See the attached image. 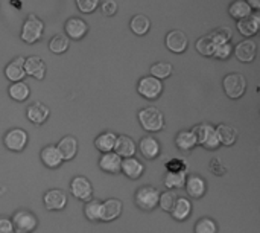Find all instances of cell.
<instances>
[{
    "label": "cell",
    "instance_id": "cell-1",
    "mask_svg": "<svg viewBox=\"0 0 260 233\" xmlns=\"http://www.w3.org/2000/svg\"><path fill=\"white\" fill-rule=\"evenodd\" d=\"M139 122L145 131L157 133L165 128V116L157 107H145L139 111Z\"/></svg>",
    "mask_w": 260,
    "mask_h": 233
},
{
    "label": "cell",
    "instance_id": "cell-2",
    "mask_svg": "<svg viewBox=\"0 0 260 233\" xmlns=\"http://www.w3.org/2000/svg\"><path fill=\"white\" fill-rule=\"evenodd\" d=\"M44 31V23L35 14H29L21 26V40L27 44L37 43Z\"/></svg>",
    "mask_w": 260,
    "mask_h": 233
},
{
    "label": "cell",
    "instance_id": "cell-3",
    "mask_svg": "<svg viewBox=\"0 0 260 233\" xmlns=\"http://www.w3.org/2000/svg\"><path fill=\"white\" fill-rule=\"evenodd\" d=\"M222 87L230 99H239L247 90V79L242 73H229L222 81Z\"/></svg>",
    "mask_w": 260,
    "mask_h": 233
},
{
    "label": "cell",
    "instance_id": "cell-4",
    "mask_svg": "<svg viewBox=\"0 0 260 233\" xmlns=\"http://www.w3.org/2000/svg\"><path fill=\"white\" fill-rule=\"evenodd\" d=\"M158 198H160V191L154 186H142L136 192V205L142 211H154L158 206Z\"/></svg>",
    "mask_w": 260,
    "mask_h": 233
},
{
    "label": "cell",
    "instance_id": "cell-5",
    "mask_svg": "<svg viewBox=\"0 0 260 233\" xmlns=\"http://www.w3.org/2000/svg\"><path fill=\"white\" fill-rule=\"evenodd\" d=\"M137 92L139 95H142L145 99H149V101H154L157 99L161 93H163V82L154 76H143L139 79V84H137Z\"/></svg>",
    "mask_w": 260,
    "mask_h": 233
},
{
    "label": "cell",
    "instance_id": "cell-6",
    "mask_svg": "<svg viewBox=\"0 0 260 233\" xmlns=\"http://www.w3.org/2000/svg\"><path fill=\"white\" fill-rule=\"evenodd\" d=\"M27 133L21 128H12L9 131H6L5 137H3V143L5 147L9 150V151H14V153H20L26 148L27 145Z\"/></svg>",
    "mask_w": 260,
    "mask_h": 233
},
{
    "label": "cell",
    "instance_id": "cell-7",
    "mask_svg": "<svg viewBox=\"0 0 260 233\" xmlns=\"http://www.w3.org/2000/svg\"><path fill=\"white\" fill-rule=\"evenodd\" d=\"M11 221L14 224V229L21 230L24 233L34 232L37 229V226H38L37 217L29 211H17Z\"/></svg>",
    "mask_w": 260,
    "mask_h": 233
},
{
    "label": "cell",
    "instance_id": "cell-8",
    "mask_svg": "<svg viewBox=\"0 0 260 233\" xmlns=\"http://www.w3.org/2000/svg\"><path fill=\"white\" fill-rule=\"evenodd\" d=\"M70 191L75 198L82 200V201H88L93 197V186H91L90 180L82 176H78L72 180Z\"/></svg>",
    "mask_w": 260,
    "mask_h": 233
},
{
    "label": "cell",
    "instance_id": "cell-9",
    "mask_svg": "<svg viewBox=\"0 0 260 233\" xmlns=\"http://www.w3.org/2000/svg\"><path fill=\"white\" fill-rule=\"evenodd\" d=\"M165 43H166V47L174 53H183V52H186V49L189 46L187 35L180 29H172L171 32H168Z\"/></svg>",
    "mask_w": 260,
    "mask_h": 233
},
{
    "label": "cell",
    "instance_id": "cell-10",
    "mask_svg": "<svg viewBox=\"0 0 260 233\" xmlns=\"http://www.w3.org/2000/svg\"><path fill=\"white\" fill-rule=\"evenodd\" d=\"M44 208L50 212L53 211H62L67 205V194L61 189H49L43 195Z\"/></svg>",
    "mask_w": 260,
    "mask_h": 233
},
{
    "label": "cell",
    "instance_id": "cell-11",
    "mask_svg": "<svg viewBox=\"0 0 260 233\" xmlns=\"http://www.w3.org/2000/svg\"><path fill=\"white\" fill-rule=\"evenodd\" d=\"M256 50H257V44L254 40L250 38L239 41L236 47H233V52L241 63H251L256 58Z\"/></svg>",
    "mask_w": 260,
    "mask_h": 233
},
{
    "label": "cell",
    "instance_id": "cell-12",
    "mask_svg": "<svg viewBox=\"0 0 260 233\" xmlns=\"http://www.w3.org/2000/svg\"><path fill=\"white\" fill-rule=\"evenodd\" d=\"M66 35L72 40H81L87 31H88V24L85 23V20L79 18V17H70L67 21H66Z\"/></svg>",
    "mask_w": 260,
    "mask_h": 233
},
{
    "label": "cell",
    "instance_id": "cell-13",
    "mask_svg": "<svg viewBox=\"0 0 260 233\" xmlns=\"http://www.w3.org/2000/svg\"><path fill=\"white\" fill-rule=\"evenodd\" d=\"M24 73L41 81L46 76V63L37 55L24 58Z\"/></svg>",
    "mask_w": 260,
    "mask_h": 233
},
{
    "label": "cell",
    "instance_id": "cell-14",
    "mask_svg": "<svg viewBox=\"0 0 260 233\" xmlns=\"http://www.w3.org/2000/svg\"><path fill=\"white\" fill-rule=\"evenodd\" d=\"M120 172H123V176H126L131 180H137V179H140L143 176L145 166H143V163L139 159L128 157V159H122Z\"/></svg>",
    "mask_w": 260,
    "mask_h": 233
},
{
    "label": "cell",
    "instance_id": "cell-15",
    "mask_svg": "<svg viewBox=\"0 0 260 233\" xmlns=\"http://www.w3.org/2000/svg\"><path fill=\"white\" fill-rule=\"evenodd\" d=\"M49 114H50L49 107H46V105H44L43 102H40V101L32 102V104L27 107V110H26V116H27V119H29L32 124H35V125H41V124H44V122L47 121Z\"/></svg>",
    "mask_w": 260,
    "mask_h": 233
},
{
    "label": "cell",
    "instance_id": "cell-16",
    "mask_svg": "<svg viewBox=\"0 0 260 233\" xmlns=\"http://www.w3.org/2000/svg\"><path fill=\"white\" fill-rule=\"evenodd\" d=\"M136 151H137V145H136V142L129 136H126V134L117 136L116 145H114V153L119 157H122V159L134 157Z\"/></svg>",
    "mask_w": 260,
    "mask_h": 233
},
{
    "label": "cell",
    "instance_id": "cell-17",
    "mask_svg": "<svg viewBox=\"0 0 260 233\" xmlns=\"http://www.w3.org/2000/svg\"><path fill=\"white\" fill-rule=\"evenodd\" d=\"M122 211H123V205L120 200L108 198L102 203V220L101 221H105V223L114 221L122 215Z\"/></svg>",
    "mask_w": 260,
    "mask_h": 233
},
{
    "label": "cell",
    "instance_id": "cell-18",
    "mask_svg": "<svg viewBox=\"0 0 260 233\" xmlns=\"http://www.w3.org/2000/svg\"><path fill=\"white\" fill-rule=\"evenodd\" d=\"M139 150H140V154L145 159L152 160V159H157L158 154H160V143H158V140L155 137H152L149 134V136H145V137L140 139Z\"/></svg>",
    "mask_w": 260,
    "mask_h": 233
},
{
    "label": "cell",
    "instance_id": "cell-19",
    "mask_svg": "<svg viewBox=\"0 0 260 233\" xmlns=\"http://www.w3.org/2000/svg\"><path fill=\"white\" fill-rule=\"evenodd\" d=\"M5 76L11 82H18L21 81L26 73H24V56H17L14 58L6 67H5Z\"/></svg>",
    "mask_w": 260,
    "mask_h": 233
},
{
    "label": "cell",
    "instance_id": "cell-20",
    "mask_svg": "<svg viewBox=\"0 0 260 233\" xmlns=\"http://www.w3.org/2000/svg\"><path fill=\"white\" fill-rule=\"evenodd\" d=\"M56 150L59 153V156L62 157V160H72L75 159V156L78 154V140L73 136H66L62 137L58 145Z\"/></svg>",
    "mask_w": 260,
    "mask_h": 233
},
{
    "label": "cell",
    "instance_id": "cell-21",
    "mask_svg": "<svg viewBox=\"0 0 260 233\" xmlns=\"http://www.w3.org/2000/svg\"><path fill=\"white\" fill-rule=\"evenodd\" d=\"M40 157H41L43 165H44L46 168H50V169L59 168V166L62 165V162H64L62 157L59 156V153H58V150H56L55 145H47V147H44V148L41 150Z\"/></svg>",
    "mask_w": 260,
    "mask_h": 233
},
{
    "label": "cell",
    "instance_id": "cell-22",
    "mask_svg": "<svg viewBox=\"0 0 260 233\" xmlns=\"http://www.w3.org/2000/svg\"><path fill=\"white\" fill-rule=\"evenodd\" d=\"M184 186H186V189H187L189 197L197 198V200H200L201 197H204V194H206V191H207L206 180H204L203 177H200V176H189Z\"/></svg>",
    "mask_w": 260,
    "mask_h": 233
},
{
    "label": "cell",
    "instance_id": "cell-23",
    "mask_svg": "<svg viewBox=\"0 0 260 233\" xmlns=\"http://www.w3.org/2000/svg\"><path fill=\"white\" fill-rule=\"evenodd\" d=\"M259 27H260L259 14H250L248 17H245V18H242V20H239V21H238V29H239V32H241L244 37H247V38H250V37L256 35V34H257V31H259Z\"/></svg>",
    "mask_w": 260,
    "mask_h": 233
},
{
    "label": "cell",
    "instance_id": "cell-24",
    "mask_svg": "<svg viewBox=\"0 0 260 233\" xmlns=\"http://www.w3.org/2000/svg\"><path fill=\"white\" fill-rule=\"evenodd\" d=\"M216 136H218V140L221 145H225V147H232L236 143L238 140V130L229 124H219L216 128Z\"/></svg>",
    "mask_w": 260,
    "mask_h": 233
},
{
    "label": "cell",
    "instance_id": "cell-25",
    "mask_svg": "<svg viewBox=\"0 0 260 233\" xmlns=\"http://www.w3.org/2000/svg\"><path fill=\"white\" fill-rule=\"evenodd\" d=\"M120 165H122V157H119L114 151L102 154L99 160V166L102 171L108 174H119L120 172Z\"/></svg>",
    "mask_w": 260,
    "mask_h": 233
},
{
    "label": "cell",
    "instance_id": "cell-26",
    "mask_svg": "<svg viewBox=\"0 0 260 233\" xmlns=\"http://www.w3.org/2000/svg\"><path fill=\"white\" fill-rule=\"evenodd\" d=\"M172 218L177 220V221H184L189 218V215L192 214V203L190 200H187L186 197H178L172 211Z\"/></svg>",
    "mask_w": 260,
    "mask_h": 233
},
{
    "label": "cell",
    "instance_id": "cell-27",
    "mask_svg": "<svg viewBox=\"0 0 260 233\" xmlns=\"http://www.w3.org/2000/svg\"><path fill=\"white\" fill-rule=\"evenodd\" d=\"M116 139L117 136L113 131H104L101 133L96 139H94V147L99 153L105 154V153H111L114 151V145H116Z\"/></svg>",
    "mask_w": 260,
    "mask_h": 233
},
{
    "label": "cell",
    "instance_id": "cell-28",
    "mask_svg": "<svg viewBox=\"0 0 260 233\" xmlns=\"http://www.w3.org/2000/svg\"><path fill=\"white\" fill-rule=\"evenodd\" d=\"M175 145L178 147V150L181 151H190L193 150L198 143L197 139L193 136V133L190 130H181L178 131V134L175 136Z\"/></svg>",
    "mask_w": 260,
    "mask_h": 233
},
{
    "label": "cell",
    "instance_id": "cell-29",
    "mask_svg": "<svg viewBox=\"0 0 260 233\" xmlns=\"http://www.w3.org/2000/svg\"><path fill=\"white\" fill-rule=\"evenodd\" d=\"M187 180V169L186 171H177V172H166L165 177V186L172 191V189H180L184 188Z\"/></svg>",
    "mask_w": 260,
    "mask_h": 233
},
{
    "label": "cell",
    "instance_id": "cell-30",
    "mask_svg": "<svg viewBox=\"0 0 260 233\" xmlns=\"http://www.w3.org/2000/svg\"><path fill=\"white\" fill-rule=\"evenodd\" d=\"M84 214H85V217H87L88 221L99 223L102 220V201L93 200V198L88 200V201H85Z\"/></svg>",
    "mask_w": 260,
    "mask_h": 233
},
{
    "label": "cell",
    "instance_id": "cell-31",
    "mask_svg": "<svg viewBox=\"0 0 260 233\" xmlns=\"http://www.w3.org/2000/svg\"><path fill=\"white\" fill-rule=\"evenodd\" d=\"M129 27L136 35H145L151 29V20L145 14H137L131 18Z\"/></svg>",
    "mask_w": 260,
    "mask_h": 233
},
{
    "label": "cell",
    "instance_id": "cell-32",
    "mask_svg": "<svg viewBox=\"0 0 260 233\" xmlns=\"http://www.w3.org/2000/svg\"><path fill=\"white\" fill-rule=\"evenodd\" d=\"M8 93H9L11 99H14V101H17V102H23V101H26V99L29 98L30 90H29V85H27L26 82L18 81V82H12V84L9 85Z\"/></svg>",
    "mask_w": 260,
    "mask_h": 233
},
{
    "label": "cell",
    "instance_id": "cell-33",
    "mask_svg": "<svg viewBox=\"0 0 260 233\" xmlns=\"http://www.w3.org/2000/svg\"><path fill=\"white\" fill-rule=\"evenodd\" d=\"M229 12L233 18L236 20H242L245 17H248L250 14H253V9L250 8V5L245 2V0H235L230 8H229Z\"/></svg>",
    "mask_w": 260,
    "mask_h": 233
},
{
    "label": "cell",
    "instance_id": "cell-34",
    "mask_svg": "<svg viewBox=\"0 0 260 233\" xmlns=\"http://www.w3.org/2000/svg\"><path fill=\"white\" fill-rule=\"evenodd\" d=\"M70 46V38L66 34H56L49 41V49L53 53H64Z\"/></svg>",
    "mask_w": 260,
    "mask_h": 233
},
{
    "label": "cell",
    "instance_id": "cell-35",
    "mask_svg": "<svg viewBox=\"0 0 260 233\" xmlns=\"http://www.w3.org/2000/svg\"><path fill=\"white\" fill-rule=\"evenodd\" d=\"M197 139V143L198 145H204V142L215 133V127L210 125V124H206V122H201L198 125H195L192 130H190Z\"/></svg>",
    "mask_w": 260,
    "mask_h": 233
},
{
    "label": "cell",
    "instance_id": "cell-36",
    "mask_svg": "<svg viewBox=\"0 0 260 233\" xmlns=\"http://www.w3.org/2000/svg\"><path fill=\"white\" fill-rule=\"evenodd\" d=\"M210 38L215 41L216 46L219 44H225V43H230L232 37H233V31L230 26H219L216 27L215 31H212V34H209Z\"/></svg>",
    "mask_w": 260,
    "mask_h": 233
},
{
    "label": "cell",
    "instance_id": "cell-37",
    "mask_svg": "<svg viewBox=\"0 0 260 233\" xmlns=\"http://www.w3.org/2000/svg\"><path fill=\"white\" fill-rule=\"evenodd\" d=\"M195 47H197V52H198L200 55H203V56H213L215 49H216V44H215V41L210 38V35H204V37H201V38L197 41Z\"/></svg>",
    "mask_w": 260,
    "mask_h": 233
},
{
    "label": "cell",
    "instance_id": "cell-38",
    "mask_svg": "<svg viewBox=\"0 0 260 233\" xmlns=\"http://www.w3.org/2000/svg\"><path fill=\"white\" fill-rule=\"evenodd\" d=\"M174 67L171 63H166V61H160V63H155L151 66V76L157 78V79H165L168 76H171Z\"/></svg>",
    "mask_w": 260,
    "mask_h": 233
},
{
    "label": "cell",
    "instance_id": "cell-39",
    "mask_svg": "<svg viewBox=\"0 0 260 233\" xmlns=\"http://www.w3.org/2000/svg\"><path fill=\"white\" fill-rule=\"evenodd\" d=\"M195 233H218V224L210 217H203L195 224Z\"/></svg>",
    "mask_w": 260,
    "mask_h": 233
},
{
    "label": "cell",
    "instance_id": "cell-40",
    "mask_svg": "<svg viewBox=\"0 0 260 233\" xmlns=\"http://www.w3.org/2000/svg\"><path fill=\"white\" fill-rule=\"evenodd\" d=\"M177 192H172V191H166L163 194H160V198H158V206L165 211V212H171L175 201H177Z\"/></svg>",
    "mask_w": 260,
    "mask_h": 233
},
{
    "label": "cell",
    "instance_id": "cell-41",
    "mask_svg": "<svg viewBox=\"0 0 260 233\" xmlns=\"http://www.w3.org/2000/svg\"><path fill=\"white\" fill-rule=\"evenodd\" d=\"M233 53V44L232 43H225V44H219L215 49L213 56L218 60H229Z\"/></svg>",
    "mask_w": 260,
    "mask_h": 233
},
{
    "label": "cell",
    "instance_id": "cell-42",
    "mask_svg": "<svg viewBox=\"0 0 260 233\" xmlns=\"http://www.w3.org/2000/svg\"><path fill=\"white\" fill-rule=\"evenodd\" d=\"M101 0H76V6L84 14H91L94 9H98Z\"/></svg>",
    "mask_w": 260,
    "mask_h": 233
},
{
    "label": "cell",
    "instance_id": "cell-43",
    "mask_svg": "<svg viewBox=\"0 0 260 233\" xmlns=\"http://www.w3.org/2000/svg\"><path fill=\"white\" fill-rule=\"evenodd\" d=\"M117 9H119V5H117L116 0H105V2L102 3V6H101L102 14L107 15V17L114 15V14L117 12Z\"/></svg>",
    "mask_w": 260,
    "mask_h": 233
},
{
    "label": "cell",
    "instance_id": "cell-44",
    "mask_svg": "<svg viewBox=\"0 0 260 233\" xmlns=\"http://www.w3.org/2000/svg\"><path fill=\"white\" fill-rule=\"evenodd\" d=\"M168 172H177V171H186V163L180 159H172L166 163Z\"/></svg>",
    "mask_w": 260,
    "mask_h": 233
},
{
    "label": "cell",
    "instance_id": "cell-45",
    "mask_svg": "<svg viewBox=\"0 0 260 233\" xmlns=\"http://www.w3.org/2000/svg\"><path fill=\"white\" fill-rule=\"evenodd\" d=\"M206 150H209V151H215V150H218L219 147H221V143H219V140H218V136H216V131L204 142V145H203Z\"/></svg>",
    "mask_w": 260,
    "mask_h": 233
},
{
    "label": "cell",
    "instance_id": "cell-46",
    "mask_svg": "<svg viewBox=\"0 0 260 233\" xmlns=\"http://www.w3.org/2000/svg\"><path fill=\"white\" fill-rule=\"evenodd\" d=\"M210 171L216 176H222V174H225V166L222 165V162L219 159H213L210 162Z\"/></svg>",
    "mask_w": 260,
    "mask_h": 233
},
{
    "label": "cell",
    "instance_id": "cell-47",
    "mask_svg": "<svg viewBox=\"0 0 260 233\" xmlns=\"http://www.w3.org/2000/svg\"><path fill=\"white\" fill-rule=\"evenodd\" d=\"M14 232V224L9 218L0 217V233H12Z\"/></svg>",
    "mask_w": 260,
    "mask_h": 233
},
{
    "label": "cell",
    "instance_id": "cell-48",
    "mask_svg": "<svg viewBox=\"0 0 260 233\" xmlns=\"http://www.w3.org/2000/svg\"><path fill=\"white\" fill-rule=\"evenodd\" d=\"M245 2L250 5L251 9H259L260 8V0H245Z\"/></svg>",
    "mask_w": 260,
    "mask_h": 233
},
{
    "label": "cell",
    "instance_id": "cell-49",
    "mask_svg": "<svg viewBox=\"0 0 260 233\" xmlns=\"http://www.w3.org/2000/svg\"><path fill=\"white\" fill-rule=\"evenodd\" d=\"M12 233H24V232H21V230H17V229H14V232Z\"/></svg>",
    "mask_w": 260,
    "mask_h": 233
}]
</instances>
